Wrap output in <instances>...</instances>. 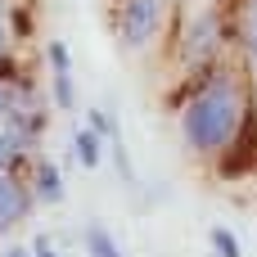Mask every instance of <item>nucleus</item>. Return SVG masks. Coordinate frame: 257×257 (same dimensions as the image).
<instances>
[{
    "label": "nucleus",
    "mask_w": 257,
    "mask_h": 257,
    "mask_svg": "<svg viewBox=\"0 0 257 257\" xmlns=\"http://www.w3.org/2000/svg\"><path fill=\"white\" fill-rule=\"evenodd\" d=\"M158 18H163L158 0H126V9H122V41L126 45H145L158 32Z\"/></svg>",
    "instance_id": "obj_2"
},
{
    "label": "nucleus",
    "mask_w": 257,
    "mask_h": 257,
    "mask_svg": "<svg viewBox=\"0 0 257 257\" xmlns=\"http://www.w3.org/2000/svg\"><path fill=\"white\" fill-rule=\"evenodd\" d=\"M86 244H90V257H122L117 253V244L99 230V226H90V235H86Z\"/></svg>",
    "instance_id": "obj_8"
},
{
    "label": "nucleus",
    "mask_w": 257,
    "mask_h": 257,
    "mask_svg": "<svg viewBox=\"0 0 257 257\" xmlns=\"http://www.w3.org/2000/svg\"><path fill=\"white\" fill-rule=\"evenodd\" d=\"M212 50H217V18L203 14V18H194V27H190V45H185V54H190V59H208Z\"/></svg>",
    "instance_id": "obj_3"
},
{
    "label": "nucleus",
    "mask_w": 257,
    "mask_h": 257,
    "mask_svg": "<svg viewBox=\"0 0 257 257\" xmlns=\"http://www.w3.org/2000/svg\"><path fill=\"white\" fill-rule=\"evenodd\" d=\"M5 257H32V253H27V248H9Z\"/></svg>",
    "instance_id": "obj_13"
},
{
    "label": "nucleus",
    "mask_w": 257,
    "mask_h": 257,
    "mask_svg": "<svg viewBox=\"0 0 257 257\" xmlns=\"http://www.w3.org/2000/svg\"><path fill=\"white\" fill-rule=\"evenodd\" d=\"M23 212H27V194H23L14 181H0V230L14 226Z\"/></svg>",
    "instance_id": "obj_4"
},
{
    "label": "nucleus",
    "mask_w": 257,
    "mask_h": 257,
    "mask_svg": "<svg viewBox=\"0 0 257 257\" xmlns=\"http://www.w3.org/2000/svg\"><path fill=\"white\" fill-rule=\"evenodd\" d=\"M36 194H41L45 203H59V199H63V185H59L54 163H41V167H36Z\"/></svg>",
    "instance_id": "obj_6"
},
{
    "label": "nucleus",
    "mask_w": 257,
    "mask_h": 257,
    "mask_svg": "<svg viewBox=\"0 0 257 257\" xmlns=\"http://www.w3.org/2000/svg\"><path fill=\"white\" fill-rule=\"evenodd\" d=\"M32 257H59V253L50 248V239H36V248H32Z\"/></svg>",
    "instance_id": "obj_11"
},
{
    "label": "nucleus",
    "mask_w": 257,
    "mask_h": 257,
    "mask_svg": "<svg viewBox=\"0 0 257 257\" xmlns=\"http://www.w3.org/2000/svg\"><path fill=\"white\" fill-rule=\"evenodd\" d=\"M212 248H217V257H239V239L226 226H212Z\"/></svg>",
    "instance_id": "obj_9"
},
{
    "label": "nucleus",
    "mask_w": 257,
    "mask_h": 257,
    "mask_svg": "<svg viewBox=\"0 0 257 257\" xmlns=\"http://www.w3.org/2000/svg\"><path fill=\"white\" fill-rule=\"evenodd\" d=\"M5 41H9V32H5V23H0V50H5Z\"/></svg>",
    "instance_id": "obj_14"
},
{
    "label": "nucleus",
    "mask_w": 257,
    "mask_h": 257,
    "mask_svg": "<svg viewBox=\"0 0 257 257\" xmlns=\"http://www.w3.org/2000/svg\"><path fill=\"white\" fill-rule=\"evenodd\" d=\"M9 113H14V104H9V90L0 86V117H9Z\"/></svg>",
    "instance_id": "obj_12"
},
{
    "label": "nucleus",
    "mask_w": 257,
    "mask_h": 257,
    "mask_svg": "<svg viewBox=\"0 0 257 257\" xmlns=\"http://www.w3.org/2000/svg\"><path fill=\"white\" fill-rule=\"evenodd\" d=\"M14 145H18V140H14V136H0V167H5V163H9V158H14Z\"/></svg>",
    "instance_id": "obj_10"
},
{
    "label": "nucleus",
    "mask_w": 257,
    "mask_h": 257,
    "mask_svg": "<svg viewBox=\"0 0 257 257\" xmlns=\"http://www.w3.org/2000/svg\"><path fill=\"white\" fill-rule=\"evenodd\" d=\"M239 131V99L226 81L208 86L190 108H185V140L194 149H226Z\"/></svg>",
    "instance_id": "obj_1"
},
{
    "label": "nucleus",
    "mask_w": 257,
    "mask_h": 257,
    "mask_svg": "<svg viewBox=\"0 0 257 257\" xmlns=\"http://www.w3.org/2000/svg\"><path fill=\"white\" fill-rule=\"evenodd\" d=\"M50 63H54V95L63 108H72V81H68V50L63 45H50Z\"/></svg>",
    "instance_id": "obj_5"
},
{
    "label": "nucleus",
    "mask_w": 257,
    "mask_h": 257,
    "mask_svg": "<svg viewBox=\"0 0 257 257\" xmlns=\"http://www.w3.org/2000/svg\"><path fill=\"white\" fill-rule=\"evenodd\" d=\"M77 158H81V167H95V163H99V140H95V131H77Z\"/></svg>",
    "instance_id": "obj_7"
}]
</instances>
